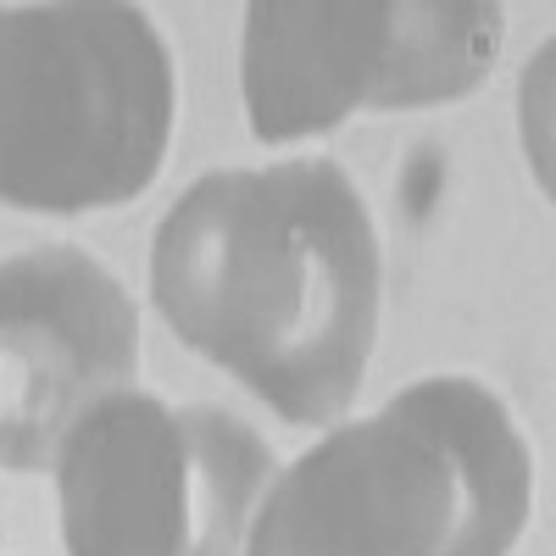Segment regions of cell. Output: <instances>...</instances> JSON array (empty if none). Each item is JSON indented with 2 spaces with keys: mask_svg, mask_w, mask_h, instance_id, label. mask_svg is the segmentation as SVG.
Returning a JSON list of instances; mask_svg holds the SVG:
<instances>
[{
  "mask_svg": "<svg viewBox=\"0 0 556 556\" xmlns=\"http://www.w3.org/2000/svg\"><path fill=\"white\" fill-rule=\"evenodd\" d=\"M390 39L395 12L379 0H256L240 56L251 134L285 146L374 106Z\"/></svg>",
  "mask_w": 556,
  "mask_h": 556,
  "instance_id": "6",
  "label": "cell"
},
{
  "mask_svg": "<svg viewBox=\"0 0 556 556\" xmlns=\"http://www.w3.org/2000/svg\"><path fill=\"white\" fill-rule=\"evenodd\" d=\"M395 39H390V67L374 106H429L456 101L484 78L501 45V7H390Z\"/></svg>",
  "mask_w": 556,
  "mask_h": 556,
  "instance_id": "8",
  "label": "cell"
},
{
  "mask_svg": "<svg viewBox=\"0 0 556 556\" xmlns=\"http://www.w3.org/2000/svg\"><path fill=\"white\" fill-rule=\"evenodd\" d=\"M429 440L451 479V534L440 556H506L529 518V451L506 406L473 379H424L384 406Z\"/></svg>",
  "mask_w": 556,
  "mask_h": 556,
  "instance_id": "7",
  "label": "cell"
},
{
  "mask_svg": "<svg viewBox=\"0 0 556 556\" xmlns=\"http://www.w3.org/2000/svg\"><path fill=\"white\" fill-rule=\"evenodd\" d=\"M151 295L285 424H340L379 334V235L340 162L206 173L156 228Z\"/></svg>",
  "mask_w": 556,
  "mask_h": 556,
  "instance_id": "1",
  "label": "cell"
},
{
  "mask_svg": "<svg viewBox=\"0 0 556 556\" xmlns=\"http://www.w3.org/2000/svg\"><path fill=\"white\" fill-rule=\"evenodd\" d=\"M139 317L117 278L78 245L0 262V468H56L89 406L134 390Z\"/></svg>",
  "mask_w": 556,
  "mask_h": 556,
  "instance_id": "4",
  "label": "cell"
},
{
  "mask_svg": "<svg viewBox=\"0 0 556 556\" xmlns=\"http://www.w3.org/2000/svg\"><path fill=\"white\" fill-rule=\"evenodd\" d=\"M273 473L245 417L117 390L56 451L67 556H245Z\"/></svg>",
  "mask_w": 556,
  "mask_h": 556,
  "instance_id": "3",
  "label": "cell"
},
{
  "mask_svg": "<svg viewBox=\"0 0 556 556\" xmlns=\"http://www.w3.org/2000/svg\"><path fill=\"white\" fill-rule=\"evenodd\" d=\"M451 534V479L429 440L390 412L329 429L278 468L245 556H440Z\"/></svg>",
  "mask_w": 556,
  "mask_h": 556,
  "instance_id": "5",
  "label": "cell"
},
{
  "mask_svg": "<svg viewBox=\"0 0 556 556\" xmlns=\"http://www.w3.org/2000/svg\"><path fill=\"white\" fill-rule=\"evenodd\" d=\"M173 134V56L117 0L0 7V201L96 212L151 190Z\"/></svg>",
  "mask_w": 556,
  "mask_h": 556,
  "instance_id": "2",
  "label": "cell"
}]
</instances>
